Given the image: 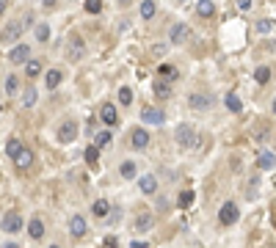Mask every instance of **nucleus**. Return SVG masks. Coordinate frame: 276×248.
I'll return each instance as SVG.
<instances>
[{"mask_svg":"<svg viewBox=\"0 0 276 248\" xmlns=\"http://www.w3.org/2000/svg\"><path fill=\"white\" fill-rule=\"evenodd\" d=\"M224 105H226V108H229V111H232V113H241V111H243V102H241V97L235 94V91H229V94L224 97Z\"/></svg>","mask_w":276,"mask_h":248,"instance_id":"nucleus-26","label":"nucleus"},{"mask_svg":"<svg viewBox=\"0 0 276 248\" xmlns=\"http://www.w3.org/2000/svg\"><path fill=\"white\" fill-rule=\"evenodd\" d=\"M39 3H42L44 9H52V6H55V3H58V0H39Z\"/></svg>","mask_w":276,"mask_h":248,"instance_id":"nucleus-41","label":"nucleus"},{"mask_svg":"<svg viewBox=\"0 0 276 248\" xmlns=\"http://www.w3.org/2000/svg\"><path fill=\"white\" fill-rule=\"evenodd\" d=\"M188 105L193 108V111H207V108L213 105V97H210V94H190L188 97Z\"/></svg>","mask_w":276,"mask_h":248,"instance_id":"nucleus-16","label":"nucleus"},{"mask_svg":"<svg viewBox=\"0 0 276 248\" xmlns=\"http://www.w3.org/2000/svg\"><path fill=\"white\" fill-rule=\"evenodd\" d=\"M22 66H25V77H28V80H36V77L42 75V69H44L39 58H28Z\"/></svg>","mask_w":276,"mask_h":248,"instance_id":"nucleus-20","label":"nucleus"},{"mask_svg":"<svg viewBox=\"0 0 276 248\" xmlns=\"http://www.w3.org/2000/svg\"><path fill=\"white\" fill-rule=\"evenodd\" d=\"M83 9H86V14H100L103 11V0H83Z\"/></svg>","mask_w":276,"mask_h":248,"instance_id":"nucleus-36","label":"nucleus"},{"mask_svg":"<svg viewBox=\"0 0 276 248\" xmlns=\"http://www.w3.org/2000/svg\"><path fill=\"white\" fill-rule=\"evenodd\" d=\"M119 174H121V180H136V177H138V163L124 160L119 165Z\"/></svg>","mask_w":276,"mask_h":248,"instance_id":"nucleus-23","label":"nucleus"},{"mask_svg":"<svg viewBox=\"0 0 276 248\" xmlns=\"http://www.w3.org/2000/svg\"><path fill=\"white\" fill-rule=\"evenodd\" d=\"M3 248H19V246H17V243H6Z\"/></svg>","mask_w":276,"mask_h":248,"instance_id":"nucleus-44","label":"nucleus"},{"mask_svg":"<svg viewBox=\"0 0 276 248\" xmlns=\"http://www.w3.org/2000/svg\"><path fill=\"white\" fill-rule=\"evenodd\" d=\"M149 141H152V138H149V130H144V127H136L130 132V144H133V149H138V152L147 149Z\"/></svg>","mask_w":276,"mask_h":248,"instance_id":"nucleus-11","label":"nucleus"},{"mask_svg":"<svg viewBox=\"0 0 276 248\" xmlns=\"http://www.w3.org/2000/svg\"><path fill=\"white\" fill-rule=\"evenodd\" d=\"M274 113H276V99H274Z\"/></svg>","mask_w":276,"mask_h":248,"instance_id":"nucleus-46","label":"nucleus"},{"mask_svg":"<svg viewBox=\"0 0 276 248\" xmlns=\"http://www.w3.org/2000/svg\"><path fill=\"white\" fill-rule=\"evenodd\" d=\"M130 248H147V243H141V240H136V243H130Z\"/></svg>","mask_w":276,"mask_h":248,"instance_id":"nucleus-42","label":"nucleus"},{"mask_svg":"<svg viewBox=\"0 0 276 248\" xmlns=\"http://www.w3.org/2000/svg\"><path fill=\"white\" fill-rule=\"evenodd\" d=\"M50 248H61V246H50Z\"/></svg>","mask_w":276,"mask_h":248,"instance_id":"nucleus-47","label":"nucleus"},{"mask_svg":"<svg viewBox=\"0 0 276 248\" xmlns=\"http://www.w3.org/2000/svg\"><path fill=\"white\" fill-rule=\"evenodd\" d=\"M130 3H133V0H119V6H130Z\"/></svg>","mask_w":276,"mask_h":248,"instance_id":"nucleus-45","label":"nucleus"},{"mask_svg":"<svg viewBox=\"0 0 276 248\" xmlns=\"http://www.w3.org/2000/svg\"><path fill=\"white\" fill-rule=\"evenodd\" d=\"M138 190L144 193V196H152L157 190V180H155V174H144L141 180H138Z\"/></svg>","mask_w":276,"mask_h":248,"instance_id":"nucleus-17","label":"nucleus"},{"mask_svg":"<svg viewBox=\"0 0 276 248\" xmlns=\"http://www.w3.org/2000/svg\"><path fill=\"white\" fill-rule=\"evenodd\" d=\"M28 234H31V240H42L44 237V221L39 218V215L31 218V223H28Z\"/></svg>","mask_w":276,"mask_h":248,"instance_id":"nucleus-19","label":"nucleus"},{"mask_svg":"<svg viewBox=\"0 0 276 248\" xmlns=\"http://www.w3.org/2000/svg\"><path fill=\"white\" fill-rule=\"evenodd\" d=\"M91 213H94V218H108V213H111V201L108 198H97L94 204H91Z\"/></svg>","mask_w":276,"mask_h":248,"instance_id":"nucleus-22","label":"nucleus"},{"mask_svg":"<svg viewBox=\"0 0 276 248\" xmlns=\"http://www.w3.org/2000/svg\"><path fill=\"white\" fill-rule=\"evenodd\" d=\"M103 248H119V246H116V240H113V237H108V240L103 243Z\"/></svg>","mask_w":276,"mask_h":248,"instance_id":"nucleus-40","label":"nucleus"},{"mask_svg":"<svg viewBox=\"0 0 276 248\" xmlns=\"http://www.w3.org/2000/svg\"><path fill=\"white\" fill-rule=\"evenodd\" d=\"M119 105H124V108L133 105V88H130V86H121L119 88Z\"/></svg>","mask_w":276,"mask_h":248,"instance_id":"nucleus-35","label":"nucleus"},{"mask_svg":"<svg viewBox=\"0 0 276 248\" xmlns=\"http://www.w3.org/2000/svg\"><path fill=\"white\" fill-rule=\"evenodd\" d=\"M6 9H9V0H0V14H3Z\"/></svg>","mask_w":276,"mask_h":248,"instance_id":"nucleus-43","label":"nucleus"},{"mask_svg":"<svg viewBox=\"0 0 276 248\" xmlns=\"http://www.w3.org/2000/svg\"><path fill=\"white\" fill-rule=\"evenodd\" d=\"M100 121H103L108 130H113V124H119V113H116L113 102H105L103 108H100Z\"/></svg>","mask_w":276,"mask_h":248,"instance_id":"nucleus-10","label":"nucleus"},{"mask_svg":"<svg viewBox=\"0 0 276 248\" xmlns=\"http://www.w3.org/2000/svg\"><path fill=\"white\" fill-rule=\"evenodd\" d=\"M196 14L202 19L216 17V3H213V0H199V3H196Z\"/></svg>","mask_w":276,"mask_h":248,"instance_id":"nucleus-21","label":"nucleus"},{"mask_svg":"<svg viewBox=\"0 0 276 248\" xmlns=\"http://www.w3.org/2000/svg\"><path fill=\"white\" fill-rule=\"evenodd\" d=\"M141 121H144V124H163L166 121V113L160 111V108H155V105H147V108H144V111H141Z\"/></svg>","mask_w":276,"mask_h":248,"instance_id":"nucleus-8","label":"nucleus"},{"mask_svg":"<svg viewBox=\"0 0 276 248\" xmlns=\"http://www.w3.org/2000/svg\"><path fill=\"white\" fill-rule=\"evenodd\" d=\"M257 31H259V33H271V31H274V22H271V19H259Z\"/></svg>","mask_w":276,"mask_h":248,"instance_id":"nucleus-38","label":"nucleus"},{"mask_svg":"<svg viewBox=\"0 0 276 248\" xmlns=\"http://www.w3.org/2000/svg\"><path fill=\"white\" fill-rule=\"evenodd\" d=\"M17 91H19V77L17 75H9V77H6V94L14 97Z\"/></svg>","mask_w":276,"mask_h":248,"instance_id":"nucleus-34","label":"nucleus"},{"mask_svg":"<svg viewBox=\"0 0 276 248\" xmlns=\"http://www.w3.org/2000/svg\"><path fill=\"white\" fill-rule=\"evenodd\" d=\"M254 80H257L259 86H268V83H271V69H268V66H257V69H254Z\"/></svg>","mask_w":276,"mask_h":248,"instance_id":"nucleus-32","label":"nucleus"},{"mask_svg":"<svg viewBox=\"0 0 276 248\" xmlns=\"http://www.w3.org/2000/svg\"><path fill=\"white\" fill-rule=\"evenodd\" d=\"M238 218H241L238 204H235V201H224V204H221V213H218V223H221V226H232V223H238Z\"/></svg>","mask_w":276,"mask_h":248,"instance_id":"nucleus-3","label":"nucleus"},{"mask_svg":"<svg viewBox=\"0 0 276 248\" xmlns=\"http://www.w3.org/2000/svg\"><path fill=\"white\" fill-rule=\"evenodd\" d=\"M177 3H182V0H177Z\"/></svg>","mask_w":276,"mask_h":248,"instance_id":"nucleus-48","label":"nucleus"},{"mask_svg":"<svg viewBox=\"0 0 276 248\" xmlns=\"http://www.w3.org/2000/svg\"><path fill=\"white\" fill-rule=\"evenodd\" d=\"M274 165H276V154L262 152V154L257 157V168H265V171H268V168H274Z\"/></svg>","mask_w":276,"mask_h":248,"instance_id":"nucleus-30","label":"nucleus"},{"mask_svg":"<svg viewBox=\"0 0 276 248\" xmlns=\"http://www.w3.org/2000/svg\"><path fill=\"white\" fill-rule=\"evenodd\" d=\"M174 141H177V146H182V149H190V146H196V130H193V124H188V121L177 124Z\"/></svg>","mask_w":276,"mask_h":248,"instance_id":"nucleus-2","label":"nucleus"},{"mask_svg":"<svg viewBox=\"0 0 276 248\" xmlns=\"http://www.w3.org/2000/svg\"><path fill=\"white\" fill-rule=\"evenodd\" d=\"M69 234H72L75 240H80V237H86V234H88V223H86L83 215L75 213L72 218H69Z\"/></svg>","mask_w":276,"mask_h":248,"instance_id":"nucleus-6","label":"nucleus"},{"mask_svg":"<svg viewBox=\"0 0 276 248\" xmlns=\"http://www.w3.org/2000/svg\"><path fill=\"white\" fill-rule=\"evenodd\" d=\"M152 226H155V213H149V210H141V213L136 215V221H133V229L141 231V234L149 231Z\"/></svg>","mask_w":276,"mask_h":248,"instance_id":"nucleus-7","label":"nucleus"},{"mask_svg":"<svg viewBox=\"0 0 276 248\" xmlns=\"http://www.w3.org/2000/svg\"><path fill=\"white\" fill-rule=\"evenodd\" d=\"M193 198H196L193 190H182V193H180V207H182V210H188V207L193 204Z\"/></svg>","mask_w":276,"mask_h":248,"instance_id":"nucleus-37","label":"nucleus"},{"mask_svg":"<svg viewBox=\"0 0 276 248\" xmlns=\"http://www.w3.org/2000/svg\"><path fill=\"white\" fill-rule=\"evenodd\" d=\"M111 141H113V132H111L108 127H105V130H100V132H97V138H94V146H97V149H105V146L111 144Z\"/></svg>","mask_w":276,"mask_h":248,"instance_id":"nucleus-27","label":"nucleus"},{"mask_svg":"<svg viewBox=\"0 0 276 248\" xmlns=\"http://www.w3.org/2000/svg\"><path fill=\"white\" fill-rule=\"evenodd\" d=\"M155 11H157L155 0H144V3H141V19H152L155 17Z\"/></svg>","mask_w":276,"mask_h":248,"instance_id":"nucleus-31","label":"nucleus"},{"mask_svg":"<svg viewBox=\"0 0 276 248\" xmlns=\"http://www.w3.org/2000/svg\"><path fill=\"white\" fill-rule=\"evenodd\" d=\"M157 77H160V80H177V69H174L172 64H160V66H157Z\"/></svg>","mask_w":276,"mask_h":248,"instance_id":"nucleus-29","label":"nucleus"},{"mask_svg":"<svg viewBox=\"0 0 276 248\" xmlns=\"http://www.w3.org/2000/svg\"><path fill=\"white\" fill-rule=\"evenodd\" d=\"M238 9H241V11H249L251 9V0H238Z\"/></svg>","mask_w":276,"mask_h":248,"instance_id":"nucleus-39","label":"nucleus"},{"mask_svg":"<svg viewBox=\"0 0 276 248\" xmlns=\"http://www.w3.org/2000/svg\"><path fill=\"white\" fill-rule=\"evenodd\" d=\"M28 58H31V47H28V44H14V47H11L9 61L14 64V66H22Z\"/></svg>","mask_w":276,"mask_h":248,"instance_id":"nucleus-12","label":"nucleus"},{"mask_svg":"<svg viewBox=\"0 0 276 248\" xmlns=\"http://www.w3.org/2000/svg\"><path fill=\"white\" fill-rule=\"evenodd\" d=\"M22 149H25V144H22L19 138H9V144H6V154H9L11 160H14V157H17Z\"/></svg>","mask_w":276,"mask_h":248,"instance_id":"nucleus-28","label":"nucleus"},{"mask_svg":"<svg viewBox=\"0 0 276 248\" xmlns=\"http://www.w3.org/2000/svg\"><path fill=\"white\" fill-rule=\"evenodd\" d=\"M188 36H190V28L185 25V22H177V25H172V31H169V42L180 47V44L188 42Z\"/></svg>","mask_w":276,"mask_h":248,"instance_id":"nucleus-9","label":"nucleus"},{"mask_svg":"<svg viewBox=\"0 0 276 248\" xmlns=\"http://www.w3.org/2000/svg\"><path fill=\"white\" fill-rule=\"evenodd\" d=\"M75 138H78V124H75V121L61 124V130H58V141H61V144H72Z\"/></svg>","mask_w":276,"mask_h":248,"instance_id":"nucleus-14","label":"nucleus"},{"mask_svg":"<svg viewBox=\"0 0 276 248\" xmlns=\"http://www.w3.org/2000/svg\"><path fill=\"white\" fill-rule=\"evenodd\" d=\"M36 99H39V91L34 86H25V91H22V108H34Z\"/></svg>","mask_w":276,"mask_h":248,"instance_id":"nucleus-25","label":"nucleus"},{"mask_svg":"<svg viewBox=\"0 0 276 248\" xmlns=\"http://www.w3.org/2000/svg\"><path fill=\"white\" fill-rule=\"evenodd\" d=\"M34 39L42 42V44H47L50 42V25H47V22H39V25L34 28Z\"/></svg>","mask_w":276,"mask_h":248,"instance_id":"nucleus-24","label":"nucleus"},{"mask_svg":"<svg viewBox=\"0 0 276 248\" xmlns=\"http://www.w3.org/2000/svg\"><path fill=\"white\" fill-rule=\"evenodd\" d=\"M61 80H64V72H61V69H47V72H44V88H58L61 86Z\"/></svg>","mask_w":276,"mask_h":248,"instance_id":"nucleus-18","label":"nucleus"},{"mask_svg":"<svg viewBox=\"0 0 276 248\" xmlns=\"http://www.w3.org/2000/svg\"><path fill=\"white\" fill-rule=\"evenodd\" d=\"M22 31H25V22H22V19H17V22H9V25L0 31V42L14 44L19 36H22Z\"/></svg>","mask_w":276,"mask_h":248,"instance_id":"nucleus-5","label":"nucleus"},{"mask_svg":"<svg viewBox=\"0 0 276 248\" xmlns=\"http://www.w3.org/2000/svg\"><path fill=\"white\" fill-rule=\"evenodd\" d=\"M0 229L6 231V234H17V231H22V215L19 213H6L3 218H0Z\"/></svg>","mask_w":276,"mask_h":248,"instance_id":"nucleus-4","label":"nucleus"},{"mask_svg":"<svg viewBox=\"0 0 276 248\" xmlns=\"http://www.w3.org/2000/svg\"><path fill=\"white\" fill-rule=\"evenodd\" d=\"M86 52H88L86 39H83L80 33H69V39H67V58L72 61V64H78V61L86 58Z\"/></svg>","mask_w":276,"mask_h":248,"instance_id":"nucleus-1","label":"nucleus"},{"mask_svg":"<svg viewBox=\"0 0 276 248\" xmlns=\"http://www.w3.org/2000/svg\"><path fill=\"white\" fill-rule=\"evenodd\" d=\"M152 94H155V99H169L172 97V80H160L157 77L152 83Z\"/></svg>","mask_w":276,"mask_h":248,"instance_id":"nucleus-15","label":"nucleus"},{"mask_svg":"<svg viewBox=\"0 0 276 248\" xmlns=\"http://www.w3.org/2000/svg\"><path fill=\"white\" fill-rule=\"evenodd\" d=\"M34 163H36V154L31 152V149H22V152L17 154V157H14V165H17L19 171H28V168H34Z\"/></svg>","mask_w":276,"mask_h":248,"instance_id":"nucleus-13","label":"nucleus"},{"mask_svg":"<svg viewBox=\"0 0 276 248\" xmlns=\"http://www.w3.org/2000/svg\"><path fill=\"white\" fill-rule=\"evenodd\" d=\"M83 160H86L88 165H97V160H100V149H97L94 144L86 146V152H83Z\"/></svg>","mask_w":276,"mask_h":248,"instance_id":"nucleus-33","label":"nucleus"}]
</instances>
